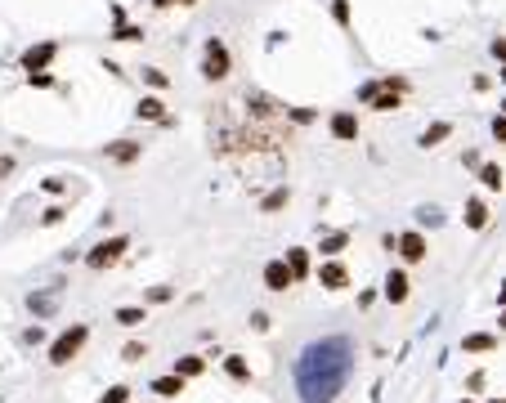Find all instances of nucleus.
I'll list each match as a JSON object with an SVG mask.
<instances>
[{"label":"nucleus","instance_id":"1","mask_svg":"<svg viewBox=\"0 0 506 403\" xmlns=\"http://www.w3.org/2000/svg\"><path fill=\"white\" fill-rule=\"evenodd\" d=\"M399 94H403V81L386 77V81L363 85V90H359V99H363L367 108H377V113H390V108H399Z\"/></svg>","mask_w":506,"mask_h":403},{"label":"nucleus","instance_id":"2","mask_svg":"<svg viewBox=\"0 0 506 403\" xmlns=\"http://www.w3.org/2000/svg\"><path fill=\"white\" fill-rule=\"evenodd\" d=\"M85 336H90V327H68V332L63 336H58L54 340V345H49V363H58V368H63V363H72V359H77V350L85 345Z\"/></svg>","mask_w":506,"mask_h":403},{"label":"nucleus","instance_id":"3","mask_svg":"<svg viewBox=\"0 0 506 403\" xmlns=\"http://www.w3.org/2000/svg\"><path fill=\"white\" fill-rule=\"evenodd\" d=\"M202 77H206V81L229 77V50H224V41H206V63H202Z\"/></svg>","mask_w":506,"mask_h":403},{"label":"nucleus","instance_id":"4","mask_svg":"<svg viewBox=\"0 0 506 403\" xmlns=\"http://www.w3.org/2000/svg\"><path fill=\"white\" fill-rule=\"evenodd\" d=\"M121 251H126V238H113V242H99V247L85 255V264L90 269H108L113 260H121Z\"/></svg>","mask_w":506,"mask_h":403},{"label":"nucleus","instance_id":"5","mask_svg":"<svg viewBox=\"0 0 506 403\" xmlns=\"http://www.w3.org/2000/svg\"><path fill=\"white\" fill-rule=\"evenodd\" d=\"M291 283H296V278H291L287 260H274V264H265V287H269V291H287Z\"/></svg>","mask_w":506,"mask_h":403},{"label":"nucleus","instance_id":"6","mask_svg":"<svg viewBox=\"0 0 506 403\" xmlns=\"http://www.w3.org/2000/svg\"><path fill=\"white\" fill-rule=\"evenodd\" d=\"M49 58H54V45H32V50L27 54H23V68H27V77H32V72H45V63H49Z\"/></svg>","mask_w":506,"mask_h":403},{"label":"nucleus","instance_id":"7","mask_svg":"<svg viewBox=\"0 0 506 403\" xmlns=\"http://www.w3.org/2000/svg\"><path fill=\"white\" fill-rule=\"evenodd\" d=\"M399 255H403L408 264L426 260V238H422V234H403V238H399Z\"/></svg>","mask_w":506,"mask_h":403},{"label":"nucleus","instance_id":"8","mask_svg":"<svg viewBox=\"0 0 506 403\" xmlns=\"http://www.w3.org/2000/svg\"><path fill=\"white\" fill-rule=\"evenodd\" d=\"M318 283H323V287H331V291H341L345 283H350V274H345V264H336V260H327L323 269H318Z\"/></svg>","mask_w":506,"mask_h":403},{"label":"nucleus","instance_id":"9","mask_svg":"<svg viewBox=\"0 0 506 403\" xmlns=\"http://www.w3.org/2000/svg\"><path fill=\"white\" fill-rule=\"evenodd\" d=\"M386 300H390V305H403V300H408V274H399V269H394V274L386 278Z\"/></svg>","mask_w":506,"mask_h":403},{"label":"nucleus","instance_id":"10","mask_svg":"<svg viewBox=\"0 0 506 403\" xmlns=\"http://www.w3.org/2000/svg\"><path fill=\"white\" fill-rule=\"evenodd\" d=\"M331 134H336V139H354V134H359L354 113H336V117H331Z\"/></svg>","mask_w":506,"mask_h":403},{"label":"nucleus","instance_id":"11","mask_svg":"<svg viewBox=\"0 0 506 403\" xmlns=\"http://www.w3.org/2000/svg\"><path fill=\"white\" fill-rule=\"evenodd\" d=\"M153 395H162V399L184 395V376H179V372H175V376H157V381H153Z\"/></svg>","mask_w":506,"mask_h":403},{"label":"nucleus","instance_id":"12","mask_svg":"<svg viewBox=\"0 0 506 403\" xmlns=\"http://www.w3.org/2000/svg\"><path fill=\"white\" fill-rule=\"evenodd\" d=\"M108 157H113V162H134V157H139V143L117 139V143H108Z\"/></svg>","mask_w":506,"mask_h":403},{"label":"nucleus","instance_id":"13","mask_svg":"<svg viewBox=\"0 0 506 403\" xmlns=\"http://www.w3.org/2000/svg\"><path fill=\"white\" fill-rule=\"evenodd\" d=\"M466 224H471V229H484V224H488V206H484V202H466Z\"/></svg>","mask_w":506,"mask_h":403},{"label":"nucleus","instance_id":"14","mask_svg":"<svg viewBox=\"0 0 506 403\" xmlns=\"http://www.w3.org/2000/svg\"><path fill=\"white\" fill-rule=\"evenodd\" d=\"M448 134H453V126H448V121H435V126H430V130L422 134V143H426V148H435L439 139H448Z\"/></svg>","mask_w":506,"mask_h":403},{"label":"nucleus","instance_id":"15","mask_svg":"<svg viewBox=\"0 0 506 403\" xmlns=\"http://www.w3.org/2000/svg\"><path fill=\"white\" fill-rule=\"evenodd\" d=\"M479 179H484V188H493V193H498V188H502V166L484 162V166H479Z\"/></svg>","mask_w":506,"mask_h":403},{"label":"nucleus","instance_id":"16","mask_svg":"<svg viewBox=\"0 0 506 403\" xmlns=\"http://www.w3.org/2000/svg\"><path fill=\"white\" fill-rule=\"evenodd\" d=\"M139 117H148V121H166V103H162V99H144V103H139Z\"/></svg>","mask_w":506,"mask_h":403},{"label":"nucleus","instance_id":"17","mask_svg":"<svg viewBox=\"0 0 506 403\" xmlns=\"http://www.w3.org/2000/svg\"><path fill=\"white\" fill-rule=\"evenodd\" d=\"M287 269H291V278H305L310 260H305V251H301V247H291V251H287Z\"/></svg>","mask_w":506,"mask_h":403},{"label":"nucleus","instance_id":"18","mask_svg":"<svg viewBox=\"0 0 506 403\" xmlns=\"http://www.w3.org/2000/svg\"><path fill=\"white\" fill-rule=\"evenodd\" d=\"M117 323L121 327H139L144 323V309H117Z\"/></svg>","mask_w":506,"mask_h":403},{"label":"nucleus","instance_id":"19","mask_svg":"<svg viewBox=\"0 0 506 403\" xmlns=\"http://www.w3.org/2000/svg\"><path fill=\"white\" fill-rule=\"evenodd\" d=\"M466 350H471V354H484V350H493V336H484V332H479V336H466Z\"/></svg>","mask_w":506,"mask_h":403},{"label":"nucleus","instance_id":"20","mask_svg":"<svg viewBox=\"0 0 506 403\" xmlns=\"http://www.w3.org/2000/svg\"><path fill=\"white\" fill-rule=\"evenodd\" d=\"M202 368H206L202 359H179V363H175V372H179V376H197Z\"/></svg>","mask_w":506,"mask_h":403},{"label":"nucleus","instance_id":"21","mask_svg":"<svg viewBox=\"0 0 506 403\" xmlns=\"http://www.w3.org/2000/svg\"><path fill=\"white\" fill-rule=\"evenodd\" d=\"M224 368H229V376H238V381H246V376H251V372H246V363L238 359V354H233V359L224 363Z\"/></svg>","mask_w":506,"mask_h":403},{"label":"nucleus","instance_id":"22","mask_svg":"<svg viewBox=\"0 0 506 403\" xmlns=\"http://www.w3.org/2000/svg\"><path fill=\"white\" fill-rule=\"evenodd\" d=\"M126 399H130V390H126V385H113V390H108V395L99 399V403H126Z\"/></svg>","mask_w":506,"mask_h":403},{"label":"nucleus","instance_id":"23","mask_svg":"<svg viewBox=\"0 0 506 403\" xmlns=\"http://www.w3.org/2000/svg\"><path fill=\"white\" fill-rule=\"evenodd\" d=\"M144 81H148V85H157V90H162V85H166V72H162V68H144Z\"/></svg>","mask_w":506,"mask_h":403},{"label":"nucleus","instance_id":"24","mask_svg":"<svg viewBox=\"0 0 506 403\" xmlns=\"http://www.w3.org/2000/svg\"><path fill=\"white\" fill-rule=\"evenodd\" d=\"M278 206H287V188H278V193L265 198V211H278Z\"/></svg>","mask_w":506,"mask_h":403},{"label":"nucleus","instance_id":"25","mask_svg":"<svg viewBox=\"0 0 506 403\" xmlns=\"http://www.w3.org/2000/svg\"><path fill=\"white\" fill-rule=\"evenodd\" d=\"M341 247H345V234H331V238L323 242V251H327V255H336Z\"/></svg>","mask_w":506,"mask_h":403},{"label":"nucleus","instance_id":"26","mask_svg":"<svg viewBox=\"0 0 506 403\" xmlns=\"http://www.w3.org/2000/svg\"><path fill=\"white\" fill-rule=\"evenodd\" d=\"M331 14H336V23H350V5H345V0H336V5H331Z\"/></svg>","mask_w":506,"mask_h":403},{"label":"nucleus","instance_id":"27","mask_svg":"<svg viewBox=\"0 0 506 403\" xmlns=\"http://www.w3.org/2000/svg\"><path fill=\"white\" fill-rule=\"evenodd\" d=\"M493 134H498V139L506 143V117H498V121H493Z\"/></svg>","mask_w":506,"mask_h":403},{"label":"nucleus","instance_id":"28","mask_svg":"<svg viewBox=\"0 0 506 403\" xmlns=\"http://www.w3.org/2000/svg\"><path fill=\"white\" fill-rule=\"evenodd\" d=\"M493 54H498L502 63H506V41H498V45H493Z\"/></svg>","mask_w":506,"mask_h":403},{"label":"nucleus","instance_id":"29","mask_svg":"<svg viewBox=\"0 0 506 403\" xmlns=\"http://www.w3.org/2000/svg\"><path fill=\"white\" fill-rule=\"evenodd\" d=\"M153 5H175V0H153Z\"/></svg>","mask_w":506,"mask_h":403},{"label":"nucleus","instance_id":"30","mask_svg":"<svg viewBox=\"0 0 506 403\" xmlns=\"http://www.w3.org/2000/svg\"><path fill=\"white\" fill-rule=\"evenodd\" d=\"M502 305H506V283H502Z\"/></svg>","mask_w":506,"mask_h":403},{"label":"nucleus","instance_id":"31","mask_svg":"<svg viewBox=\"0 0 506 403\" xmlns=\"http://www.w3.org/2000/svg\"><path fill=\"white\" fill-rule=\"evenodd\" d=\"M175 5H193V0H175Z\"/></svg>","mask_w":506,"mask_h":403},{"label":"nucleus","instance_id":"32","mask_svg":"<svg viewBox=\"0 0 506 403\" xmlns=\"http://www.w3.org/2000/svg\"><path fill=\"white\" fill-rule=\"evenodd\" d=\"M502 327H506V314H502Z\"/></svg>","mask_w":506,"mask_h":403},{"label":"nucleus","instance_id":"33","mask_svg":"<svg viewBox=\"0 0 506 403\" xmlns=\"http://www.w3.org/2000/svg\"><path fill=\"white\" fill-rule=\"evenodd\" d=\"M502 81H506V68H502Z\"/></svg>","mask_w":506,"mask_h":403},{"label":"nucleus","instance_id":"34","mask_svg":"<svg viewBox=\"0 0 506 403\" xmlns=\"http://www.w3.org/2000/svg\"><path fill=\"white\" fill-rule=\"evenodd\" d=\"M493 403H502V399H493Z\"/></svg>","mask_w":506,"mask_h":403},{"label":"nucleus","instance_id":"35","mask_svg":"<svg viewBox=\"0 0 506 403\" xmlns=\"http://www.w3.org/2000/svg\"><path fill=\"white\" fill-rule=\"evenodd\" d=\"M502 113H506V103H502Z\"/></svg>","mask_w":506,"mask_h":403},{"label":"nucleus","instance_id":"36","mask_svg":"<svg viewBox=\"0 0 506 403\" xmlns=\"http://www.w3.org/2000/svg\"><path fill=\"white\" fill-rule=\"evenodd\" d=\"M462 403H471V399H462Z\"/></svg>","mask_w":506,"mask_h":403}]
</instances>
